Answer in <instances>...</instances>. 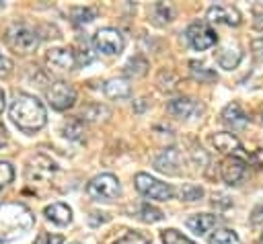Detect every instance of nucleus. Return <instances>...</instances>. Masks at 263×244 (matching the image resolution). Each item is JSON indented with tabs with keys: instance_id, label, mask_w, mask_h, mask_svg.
<instances>
[{
	"instance_id": "nucleus-1",
	"label": "nucleus",
	"mask_w": 263,
	"mask_h": 244,
	"mask_svg": "<svg viewBox=\"0 0 263 244\" xmlns=\"http://www.w3.org/2000/svg\"><path fill=\"white\" fill-rule=\"evenodd\" d=\"M8 113H10V119L14 121V125L18 129H23L25 133H35L47 121L43 103L39 98H35L33 94H25V92L14 94V100L10 103Z\"/></svg>"
},
{
	"instance_id": "nucleus-2",
	"label": "nucleus",
	"mask_w": 263,
	"mask_h": 244,
	"mask_svg": "<svg viewBox=\"0 0 263 244\" xmlns=\"http://www.w3.org/2000/svg\"><path fill=\"white\" fill-rule=\"evenodd\" d=\"M35 223L33 213L23 203H0V242L25 236Z\"/></svg>"
},
{
	"instance_id": "nucleus-3",
	"label": "nucleus",
	"mask_w": 263,
	"mask_h": 244,
	"mask_svg": "<svg viewBox=\"0 0 263 244\" xmlns=\"http://www.w3.org/2000/svg\"><path fill=\"white\" fill-rule=\"evenodd\" d=\"M86 193L97 199V201H115L119 195H121V185L117 180V176L105 172V174H99L95 176L88 187H86Z\"/></svg>"
},
{
	"instance_id": "nucleus-4",
	"label": "nucleus",
	"mask_w": 263,
	"mask_h": 244,
	"mask_svg": "<svg viewBox=\"0 0 263 244\" xmlns=\"http://www.w3.org/2000/svg\"><path fill=\"white\" fill-rule=\"evenodd\" d=\"M134 182H136V189L144 197H150V199H156V201H168L175 195V191H173L171 185L160 182L158 178H154V176H150L146 172H138L136 178H134Z\"/></svg>"
},
{
	"instance_id": "nucleus-5",
	"label": "nucleus",
	"mask_w": 263,
	"mask_h": 244,
	"mask_svg": "<svg viewBox=\"0 0 263 244\" xmlns=\"http://www.w3.org/2000/svg\"><path fill=\"white\" fill-rule=\"evenodd\" d=\"M92 43H95V47H97L99 51H103V53H107V55L121 53V49H123V45H125L123 35H121L117 29H113V27H103V29H99V31L95 33V37H92Z\"/></svg>"
},
{
	"instance_id": "nucleus-6",
	"label": "nucleus",
	"mask_w": 263,
	"mask_h": 244,
	"mask_svg": "<svg viewBox=\"0 0 263 244\" xmlns=\"http://www.w3.org/2000/svg\"><path fill=\"white\" fill-rule=\"evenodd\" d=\"M187 39H189V43H191L193 49L205 51V49H210V47L216 45L218 35H216V31L208 23H193L187 29Z\"/></svg>"
},
{
	"instance_id": "nucleus-7",
	"label": "nucleus",
	"mask_w": 263,
	"mask_h": 244,
	"mask_svg": "<svg viewBox=\"0 0 263 244\" xmlns=\"http://www.w3.org/2000/svg\"><path fill=\"white\" fill-rule=\"evenodd\" d=\"M45 94H47L49 105H51L55 111H66V109L72 107L74 100H76V92H74V88H72L68 82H62V80L53 82V84L47 88Z\"/></svg>"
},
{
	"instance_id": "nucleus-8",
	"label": "nucleus",
	"mask_w": 263,
	"mask_h": 244,
	"mask_svg": "<svg viewBox=\"0 0 263 244\" xmlns=\"http://www.w3.org/2000/svg\"><path fill=\"white\" fill-rule=\"evenodd\" d=\"M8 41L12 47L21 49V51H31L39 45V37H37V31H33L31 27L27 25H12L6 33Z\"/></svg>"
},
{
	"instance_id": "nucleus-9",
	"label": "nucleus",
	"mask_w": 263,
	"mask_h": 244,
	"mask_svg": "<svg viewBox=\"0 0 263 244\" xmlns=\"http://www.w3.org/2000/svg\"><path fill=\"white\" fill-rule=\"evenodd\" d=\"M208 21L210 23H222L228 27H238L240 25V12L234 6L228 4H214L208 8Z\"/></svg>"
},
{
	"instance_id": "nucleus-10",
	"label": "nucleus",
	"mask_w": 263,
	"mask_h": 244,
	"mask_svg": "<svg viewBox=\"0 0 263 244\" xmlns=\"http://www.w3.org/2000/svg\"><path fill=\"white\" fill-rule=\"evenodd\" d=\"M212 144H214L216 150H220L222 154H228V156H234V158L245 156L242 146H240V141H238V137H236L234 133H228V131L214 133V135H212Z\"/></svg>"
},
{
	"instance_id": "nucleus-11",
	"label": "nucleus",
	"mask_w": 263,
	"mask_h": 244,
	"mask_svg": "<svg viewBox=\"0 0 263 244\" xmlns=\"http://www.w3.org/2000/svg\"><path fill=\"white\" fill-rule=\"evenodd\" d=\"M53 170H55V162L49 160V158L43 156V154H37V156H33L31 162H29L27 176H29V180H45Z\"/></svg>"
},
{
	"instance_id": "nucleus-12",
	"label": "nucleus",
	"mask_w": 263,
	"mask_h": 244,
	"mask_svg": "<svg viewBox=\"0 0 263 244\" xmlns=\"http://www.w3.org/2000/svg\"><path fill=\"white\" fill-rule=\"evenodd\" d=\"M220 174H222L224 182L236 185V182L245 176V162H242L240 158L228 156V158H224L222 164H220Z\"/></svg>"
},
{
	"instance_id": "nucleus-13",
	"label": "nucleus",
	"mask_w": 263,
	"mask_h": 244,
	"mask_svg": "<svg viewBox=\"0 0 263 244\" xmlns=\"http://www.w3.org/2000/svg\"><path fill=\"white\" fill-rule=\"evenodd\" d=\"M185 223H187V228H189L193 234L203 236V234H208L212 228H216V226L220 223V217H216V215H212V213H195V215L187 217Z\"/></svg>"
},
{
	"instance_id": "nucleus-14",
	"label": "nucleus",
	"mask_w": 263,
	"mask_h": 244,
	"mask_svg": "<svg viewBox=\"0 0 263 244\" xmlns=\"http://www.w3.org/2000/svg\"><path fill=\"white\" fill-rule=\"evenodd\" d=\"M240 59H242V51H240L238 45H230L228 43V45H224V47H220L216 51V62L224 70H234L240 64Z\"/></svg>"
},
{
	"instance_id": "nucleus-15",
	"label": "nucleus",
	"mask_w": 263,
	"mask_h": 244,
	"mask_svg": "<svg viewBox=\"0 0 263 244\" xmlns=\"http://www.w3.org/2000/svg\"><path fill=\"white\" fill-rule=\"evenodd\" d=\"M222 121L226 125H230L232 129H242V127H247L249 117H247V113L242 111V107L238 103H230L222 111Z\"/></svg>"
},
{
	"instance_id": "nucleus-16",
	"label": "nucleus",
	"mask_w": 263,
	"mask_h": 244,
	"mask_svg": "<svg viewBox=\"0 0 263 244\" xmlns=\"http://www.w3.org/2000/svg\"><path fill=\"white\" fill-rule=\"evenodd\" d=\"M47 62H49V66H53L58 70H70L76 64V57H74V51L72 49H68V47H55V49H49Z\"/></svg>"
},
{
	"instance_id": "nucleus-17",
	"label": "nucleus",
	"mask_w": 263,
	"mask_h": 244,
	"mask_svg": "<svg viewBox=\"0 0 263 244\" xmlns=\"http://www.w3.org/2000/svg\"><path fill=\"white\" fill-rule=\"evenodd\" d=\"M168 111H171L175 117L189 119L193 113L201 111V107H199L193 98H189V96H181V98H173V100L168 103Z\"/></svg>"
},
{
	"instance_id": "nucleus-18",
	"label": "nucleus",
	"mask_w": 263,
	"mask_h": 244,
	"mask_svg": "<svg viewBox=\"0 0 263 244\" xmlns=\"http://www.w3.org/2000/svg\"><path fill=\"white\" fill-rule=\"evenodd\" d=\"M43 213L49 221H53L58 226H66V223L72 221V209L66 203H51L43 209Z\"/></svg>"
},
{
	"instance_id": "nucleus-19",
	"label": "nucleus",
	"mask_w": 263,
	"mask_h": 244,
	"mask_svg": "<svg viewBox=\"0 0 263 244\" xmlns=\"http://www.w3.org/2000/svg\"><path fill=\"white\" fill-rule=\"evenodd\" d=\"M179 162H181V154H179L175 148H168V150H164V152L154 160V166H156V170H160V172L175 174V172H177L175 166H179Z\"/></svg>"
},
{
	"instance_id": "nucleus-20",
	"label": "nucleus",
	"mask_w": 263,
	"mask_h": 244,
	"mask_svg": "<svg viewBox=\"0 0 263 244\" xmlns=\"http://www.w3.org/2000/svg\"><path fill=\"white\" fill-rule=\"evenodd\" d=\"M103 90H105V94L109 98H127L129 96V84L123 78H111V80H107L105 86H103Z\"/></svg>"
},
{
	"instance_id": "nucleus-21",
	"label": "nucleus",
	"mask_w": 263,
	"mask_h": 244,
	"mask_svg": "<svg viewBox=\"0 0 263 244\" xmlns=\"http://www.w3.org/2000/svg\"><path fill=\"white\" fill-rule=\"evenodd\" d=\"M189 72H191V78L197 80V82H214V80H218V74L212 68L203 66L199 62H189Z\"/></svg>"
},
{
	"instance_id": "nucleus-22",
	"label": "nucleus",
	"mask_w": 263,
	"mask_h": 244,
	"mask_svg": "<svg viewBox=\"0 0 263 244\" xmlns=\"http://www.w3.org/2000/svg\"><path fill=\"white\" fill-rule=\"evenodd\" d=\"M208 242H210V244H240V238H238V234H236L234 230L220 228V230H216V232L210 236Z\"/></svg>"
},
{
	"instance_id": "nucleus-23",
	"label": "nucleus",
	"mask_w": 263,
	"mask_h": 244,
	"mask_svg": "<svg viewBox=\"0 0 263 244\" xmlns=\"http://www.w3.org/2000/svg\"><path fill=\"white\" fill-rule=\"evenodd\" d=\"M138 217H140L142 221H146V223H154V221H160V219L164 217V213H162L160 209L152 207L150 203H142L140 209H138Z\"/></svg>"
},
{
	"instance_id": "nucleus-24",
	"label": "nucleus",
	"mask_w": 263,
	"mask_h": 244,
	"mask_svg": "<svg viewBox=\"0 0 263 244\" xmlns=\"http://www.w3.org/2000/svg\"><path fill=\"white\" fill-rule=\"evenodd\" d=\"M62 133H64L68 139H82V135H84V125H82L80 119H70V121L64 123Z\"/></svg>"
},
{
	"instance_id": "nucleus-25",
	"label": "nucleus",
	"mask_w": 263,
	"mask_h": 244,
	"mask_svg": "<svg viewBox=\"0 0 263 244\" xmlns=\"http://www.w3.org/2000/svg\"><path fill=\"white\" fill-rule=\"evenodd\" d=\"M160 240H162L164 244H195L193 240H189L187 236H183L181 232H177V230H173V228L164 230V232L160 234Z\"/></svg>"
},
{
	"instance_id": "nucleus-26",
	"label": "nucleus",
	"mask_w": 263,
	"mask_h": 244,
	"mask_svg": "<svg viewBox=\"0 0 263 244\" xmlns=\"http://www.w3.org/2000/svg\"><path fill=\"white\" fill-rule=\"evenodd\" d=\"M203 197V189L199 187V185H191V182H187V185H183V189H181V199L183 201H199Z\"/></svg>"
},
{
	"instance_id": "nucleus-27",
	"label": "nucleus",
	"mask_w": 263,
	"mask_h": 244,
	"mask_svg": "<svg viewBox=\"0 0 263 244\" xmlns=\"http://www.w3.org/2000/svg\"><path fill=\"white\" fill-rule=\"evenodd\" d=\"M146 68H148V62H146L144 57L136 55V57H132V59L127 62L125 72H127V74H134V76H142V74H146Z\"/></svg>"
},
{
	"instance_id": "nucleus-28",
	"label": "nucleus",
	"mask_w": 263,
	"mask_h": 244,
	"mask_svg": "<svg viewBox=\"0 0 263 244\" xmlns=\"http://www.w3.org/2000/svg\"><path fill=\"white\" fill-rule=\"evenodd\" d=\"M12 178H14V170H12L10 162H0V191L8 182H12Z\"/></svg>"
},
{
	"instance_id": "nucleus-29",
	"label": "nucleus",
	"mask_w": 263,
	"mask_h": 244,
	"mask_svg": "<svg viewBox=\"0 0 263 244\" xmlns=\"http://www.w3.org/2000/svg\"><path fill=\"white\" fill-rule=\"evenodd\" d=\"M115 244H150L144 236H140V234H136V232H127L125 236H121Z\"/></svg>"
},
{
	"instance_id": "nucleus-30",
	"label": "nucleus",
	"mask_w": 263,
	"mask_h": 244,
	"mask_svg": "<svg viewBox=\"0 0 263 244\" xmlns=\"http://www.w3.org/2000/svg\"><path fill=\"white\" fill-rule=\"evenodd\" d=\"M64 242V236H60V234H39L37 236V240H35V244H62Z\"/></svg>"
},
{
	"instance_id": "nucleus-31",
	"label": "nucleus",
	"mask_w": 263,
	"mask_h": 244,
	"mask_svg": "<svg viewBox=\"0 0 263 244\" xmlns=\"http://www.w3.org/2000/svg\"><path fill=\"white\" fill-rule=\"evenodd\" d=\"M76 14L80 16L76 23H90V21L95 18V10H90V8H78Z\"/></svg>"
},
{
	"instance_id": "nucleus-32",
	"label": "nucleus",
	"mask_w": 263,
	"mask_h": 244,
	"mask_svg": "<svg viewBox=\"0 0 263 244\" xmlns=\"http://www.w3.org/2000/svg\"><path fill=\"white\" fill-rule=\"evenodd\" d=\"M10 68H12V62H10L6 55L0 53V76H6V74L10 72Z\"/></svg>"
},
{
	"instance_id": "nucleus-33",
	"label": "nucleus",
	"mask_w": 263,
	"mask_h": 244,
	"mask_svg": "<svg viewBox=\"0 0 263 244\" xmlns=\"http://www.w3.org/2000/svg\"><path fill=\"white\" fill-rule=\"evenodd\" d=\"M253 49H255V53L263 59V37H259V39L253 41Z\"/></svg>"
},
{
	"instance_id": "nucleus-34",
	"label": "nucleus",
	"mask_w": 263,
	"mask_h": 244,
	"mask_svg": "<svg viewBox=\"0 0 263 244\" xmlns=\"http://www.w3.org/2000/svg\"><path fill=\"white\" fill-rule=\"evenodd\" d=\"M261 221H263V205H259L253 211V223H261Z\"/></svg>"
},
{
	"instance_id": "nucleus-35",
	"label": "nucleus",
	"mask_w": 263,
	"mask_h": 244,
	"mask_svg": "<svg viewBox=\"0 0 263 244\" xmlns=\"http://www.w3.org/2000/svg\"><path fill=\"white\" fill-rule=\"evenodd\" d=\"M255 16H257V25L263 27V6H257L255 8Z\"/></svg>"
},
{
	"instance_id": "nucleus-36",
	"label": "nucleus",
	"mask_w": 263,
	"mask_h": 244,
	"mask_svg": "<svg viewBox=\"0 0 263 244\" xmlns=\"http://www.w3.org/2000/svg\"><path fill=\"white\" fill-rule=\"evenodd\" d=\"M6 141H8V137H6V127L0 123V148L6 146Z\"/></svg>"
},
{
	"instance_id": "nucleus-37",
	"label": "nucleus",
	"mask_w": 263,
	"mask_h": 244,
	"mask_svg": "<svg viewBox=\"0 0 263 244\" xmlns=\"http://www.w3.org/2000/svg\"><path fill=\"white\" fill-rule=\"evenodd\" d=\"M4 105H6V94H4V90L0 88V113L4 111Z\"/></svg>"
},
{
	"instance_id": "nucleus-38",
	"label": "nucleus",
	"mask_w": 263,
	"mask_h": 244,
	"mask_svg": "<svg viewBox=\"0 0 263 244\" xmlns=\"http://www.w3.org/2000/svg\"><path fill=\"white\" fill-rule=\"evenodd\" d=\"M2 6H4V4H2V2H0V8H2Z\"/></svg>"
},
{
	"instance_id": "nucleus-39",
	"label": "nucleus",
	"mask_w": 263,
	"mask_h": 244,
	"mask_svg": "<svg viewBox=\"0 0 263 244\" xmlns=\"http://www.w3.org/2000/svg\"><path fill=\"white\" fill-rule=\"evenodd\" d=\"M261 244H263V236H261Z\"/></svg>"
},
{
	"instance_id": "nucleus-40",
	"label": "nucleus",
	"mask_w": 263,
	"mask_h": 244,
	"mask_svg": "<svg viewBox=\"0 0 263 244\" xmlns=\"http://www.w3.org/2000/svg\"><path fill=\"white\" fill-rule=\"evenodd\" d=\"M74 244H78V242H74Z\"/></svg>"
}]
</instances>
